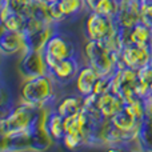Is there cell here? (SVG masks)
<instances>
[{
	"label": "cell",
	"mask_w": 152,
	"mask_h": 152,
	"mask_svg": "<svg viewBox=\"0 0 152 152\" xmlns=\"http://www.w3.org/2000/svg\"><path fill=\"white\" fill-rule=\"evenodd\" d=\"M55 80L50 74L23 79L20 88L21 103L35 108H53L58 102Z\"/></svg>",
	"instance_id": "6da1fadb"
},
{
	"label": "cell",
	"mask_w": 152,
	"mask_h": 152,
	"mask_svg": "<svg viewBox=\"0 0 152 152\" xmlns=\"http://www.w3.org/2000/svg\"><path fill=\"white\" fill-rule=\"evenodd\" d=\"M84 55L87 64L94 67L100 76H111L116 71L111 51L100 40H88L84 45Z\"/></svg>",
	"instance_id": "7a4b0ae2"
},
{
	"label": "cell",
	"mask_w": 152,
	"mask_h": 152,
	"mask_svg": "<svg viewBox=\"0 0 152 152\" xmlns=\"http://www.w3.org/2000/svg\"><path fill=\"white\" fill-rule=\"evenodd\" d=\"M43 53H44L45 63H47V66H48V69L52 68L56 64V61L61 60V59L77 55L71 37H69L68 35L60 32L59 28L51 35L48 42L45 43Z\"/></svg>",
	"instance_id": "3957f363"
},
{
	"label": "cell",
	"mask_w": 152,
	"mask_h": 152,
	"mask_svg": "<svg viewBox=\"0 0 152 152\" xmlns=\"http://www.w3.org/2000/svg\"><path fill=\"white\" fill-rule=\"evenodd\" d=\"M116 28H118V23L115 21V19L103 16L94 11L88 12L86 26H84L86 36L88 37V40H103L104 37L113 34Z\"/></svg>",
	"instance_id": "277c9868"
},
{
	"label": "cell",
	"mask_w": 152,
	"mask_h": 152,
	"mask_svg": "<svg viewBox=\"0 0 152 152\" xmlns=\"http://www.w3.org/2000/svg\"><path fill=\"white\" fill-rule=\"evenodd\" d=\"M81 67L83 64H81L79 56L74 55L56 61L55 66L48 69V74L52 76V79L58 86H67V84L75 81Z\"/></svg>",
	"instance_id": "5b68a950"
},
{
	"label": "cell",
	"mask_w": 152,
	"mask_h": 152,
	"mask_svg": "<svg viewBox=\"0 0 152 152\" xmlns=\"http://www.w3.org/2000/svg\"><path fill=\"white\" fill-rule=\"evenodd\" d=\"M19 74L23 79L35 77L48 74V66L43 51H28L21 56L19 63Z\"/></svg>",
	"instance_id": "8992f818"
},
{
	"label": "cell",
	"mask_w": 152,
	"mask_h": 152,
	"mask_svg": "<svg viewBox=\"0 0 152 152\" xmlns=\"http://www.w3.org/2000/svg\"><path fill=\"white\" fill-rule=\"evenodd\" d=\"M121 60L127 67L134 69H139L142 67L150 64L152 58V47L147 45H139L135 43L124 45L120 51Z\"/></svg>",
	"instance_id": "52a82bcc"
},
{
	"label": "cell",
	"mask_w": 152,
	"mask_h": 152,
	"mask_svg": "<svg viewBox=\"0 0 152 152\" xmlns=\"http://www.w3.org/2000/svg\"><path fill=\"white\" fill-rule=\"evenodd\" d=\"M99 77L100 75L97 74V71L94 67H91L89 64H84L75 79V86H76L77 94L81 95L83 97L94 94L95 84H96Z\"/></svg>",
	"instance_id": "ba28073f"
},
{
	"label": "cell",
	"mask_w": 152,
	"mask_h": 152,
	"mask_svg": "<svg viewBox=\"0 0 152 152\" xmlns=\"http://www.w3.org/2000/svg\"><path fill=\"white\" fill-rule=\"evenodd\" d=\"M0 48L3 55H15L26 51V37L23 32H12L1 28V37H0Z\"/></svg>",
	"instance_id": "9c48e42d"
},
{
	"label": "cell",
	"mask_w": 152,
	"mask_h": 152,
	"mask_svg": "<svg viewBox=\"0 0 152 152\" xmlns=\"http://www.w3.org/2000/svg\"><path fill=\"white\" fill-rule=\"evenodd\" d=\"M45 131L50 137L56 142H61L66 135V126H64V118L55 110L48 108L45 115Z\"/></svg>",
	"instance_id": "30bf717a"
},
{
	"label": "cell",
	"mask_w": 152,
	"mask_h": 152,
	"mask_svg": "<svg viewBox=\"0 0 152 152\" xmlns=\"http://www.w3.org/2000/svg\"><path fill=\"white\" fill-rule=\"evenodd\" d=\"M83 105H84V97L77 94V95H68V96L61 97L60 100L56 102L53 108L66 119L79 113L81 111V108H83Z\"/></svg>",
	"instance_id": "8fae6325"
},
{
	"label": "cell",
	"mask_w": 152,
	"mask_h": 152,
	"mask_svg": "<svg viewBox=\"0 0 152 152\" xmlns=\"http://www.w3.org/2000/svg\"><path fill=\"white\" fill-rule=\"evenodd\" d=\"M123 99L112 92H107L99 96V110L102 111V115L105 119H111L116 112H119L123 108Z\"/></svg>",
	"instance_id": "7c38bea8"
},
{
	"label": "cell",
	"mask_w": 152,
	"mask_h": 152,
	"mask_svg": "<svg viewBox=\"0 0 152 152\" xmlns=\"http://www.w3.org/2000/svg\"><path fill=\"white\" fill-rule=\"evenodd\" d=\"M129 39L131 43L139 45H147V47H152V28L147 21L142 20L134 26L129 32Z\"/></svg>",
	"instance_id": "4fadbf2b"
},
{
	"label": "cell",
	"mask_w": 152,
	"mask_h": 152,
	"mask_svg": "<svg viewBox=\"0 0 152 152\" xmlns=\"http://www.w3.org/2000/svg\"><path fill=\"white\" fill-rule=\"evenodd\" d=\"M111 121L113 126L118 127L121 131H131V129L137 128L140 124V121H137V119L129 112V110L126 105H123V108L111 118Z\"/></svg>",
	"instance_id": "5bb4252c"
},
{
	"label": "cell",
	"mask_w": 152,
	"mask_h": 152,
	"mask_svg": "<svg viewBox=\"0 0 152 152\" xmlns=\"http://www.w3.org/2000/svg\"><path fill=\"white\" fill-rule=\"evenodd\" d=\"M58 3L66 19L75 18L83 13L84 11H88L86 0H59Z\"/></svg>",
	"instance_id": "9a60e30c"
},
{
	"label": "cell",
	"mask_w": 152,
	"mask_h": 152,
	"mask_svg": "<svg viewBox=\"0 0 152 152\" xmlns=\"http://www.w3.org/2000/svg\"><path fill=\"white\" fill-rule=\"evenodd\" d=\"M139 143L142 150L152 151V118H145L139 124Z\"/></svg>",
	"instance_id": "2e32d148"
},
{
	"label": "cell",
	"mask_w": 152,
	"mask_h": 152,
	"mask_svg": "<svg viewBox=\"0 0 152 152\" xmlns=\"http://www.w3.org/2000/svg\"><path fill=\"white\" fill-rule=\"evenodd\" d=\"M119 7H120L119 0H99L94 12L100 13V15L107 16V18L111 19H115L119 12Z\"/></svg>",
	"instance_id": "e0dca14e"
},
{
	"label": "cell",
	"mask_w": 152,
	"mask_h": 152,
	"mask_svg": "<svg viewBox=\"0 0 152 152\" xmlns=\"http://www.w3.org/2000/svg\"><path fill=\"white\" fill-rule=\"evenodd\" d=\"M110 87H111V76H100L97 79L96 84H95L94 94L97 95V96H102V95L110 92Z\"/></svg>",
	"instance_id": "ac0fdd59"
},
{
	"label": "cell",
	"mask_w": 152,
	"mask_h": 152,
	"mask_svg": "<svg viewBox=\"0 0 152 152\" xmlns=\"http://www.w3.org/2000/svg\"><path fill=\"white\" fill-rule=\"evenodd\" d=\"M137 79L140 81H143V83L148 84L151 88V86H152V66L151 64H147V66L137 69Z\"/></svg>",
	"instance_id": "d6986e66"
},
{
	"label": "cell",
	"mask_w": 152,
	"mask_h": 152,
	"mask_svg": "<svg viewBox=\"0 0 152 152\" xmlns=\"http://www.w3.org/2000/svg\"><path fill=\"white\" fill-rule=\"evenodd\" d=\"M99 0H86V4H87V8H88V12L89 11H94L95 7L97 5Z\"/></svg>",
	"instance_id": "ffe728a7"
},
{
	"label": "cell",
	"mask_w": 152,
	"mask_h": 152,
	"mask_svg": "<svg viewBox=\"0 0 152 152\" xmlns=\"http://www.w3.org/2000/svg\"><path fill=\"white\" fill-rule=\"evenodd\" d=\"M150 64H151V66H152V58H151V61H150Z\"/></svg>",
	"instance_id": "44dd1931"
},
{
	"label": "cell",
	"mask_w": 152,
	"mask_h": 152,
	"mask_svg": "<svg viewBox=\"0 0 152 152\" xmlns=\"http://www.w3.org/2000/svg\"><path fill=\"white\" fill-rule=\"evenodd\" d=\"M119 1H121V0H119Z\"/></svg>",
	"instance_id": "7402d4cb"
}]
</instances>
